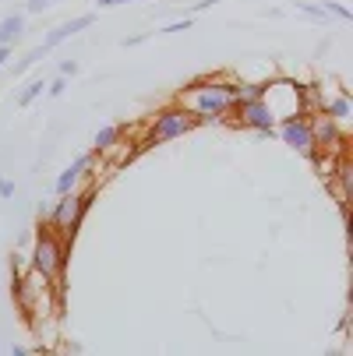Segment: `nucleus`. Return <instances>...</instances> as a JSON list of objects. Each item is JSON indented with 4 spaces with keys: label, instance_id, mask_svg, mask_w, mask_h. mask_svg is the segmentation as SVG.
I'll return each mask as SVG.
<instances>
[{
    "label": "nucleus",
    "instance_id": "obj_1",
    "mask_svg": "<svg viewBox=\"0 0 353 356\" xmlns=\"http://www.w3.org/2000/svg\"><path fill=\"white\" fill-rule=\"evenodd\" d=\"M191 117L198 120H205V124H226L233 127V106H237V99H233V85L223 81V78H198L194 85H187L180 92V103Z\"/></svg>",
    "mask_w": 353,
    "mask_h": 356
},
{
    "label": "nucleus",
    "instance_id": "obj_2",
    "mask_svg": "<svg viewBox=\"0 0 353 356\" xmlns=\"http://www.w3.org/2000/svg\"><path fill=\"white\" fill-rule=\"evenodd\" d=\"M61 201L54 209L46 212V226L49 229H57L68 243L74 240V233H78V226L85 222V212H88V205H92V197H95V187H85V191H68V194H57Z\"/></svg>",
    "mask_w": 353,
    "mask_h": 356
},
{
    "label": "nucleus",
    "instance_id": "obj_3",
    "mask_svg": "<svg viewBox=\"0 0 353 356\" xmlns=\"http://www.w3.org/2000/svg\"><path fill=\"white\" fill-rule=\"evenodd\" d=\"M64 265H68V240H64L57 229H49V226L39 229L29 268H36L39 275H46L49 282L61 289V282H64Z\"/></svg>",
    "mask_w": 353,
    "mask_h": 356
},
{
    "label": "nucleus",
    "instance_id": "obj_4",
    "mask_svg": "<svg viewBox=\"0 0 353 356\" xmlns=\"http://www.w3.org/2000/svg\"><path fill=\"white\" fill-rule=\"evenodd\" d=\"M262 103L272 110L276 124L279 120H290L297 113H304V85H297L290 78H272V81H262Z\"/></svg>",
    "mask_w": 353,
    "mask_h": 356
},
{
    "label": "nucleus",
    "instance_id": "obj_5",
    "mask_svg": "<svg viewBox=\"0 0 353 356\" xmlns=\"http://www.w3.org/2000/svg\"><path fill=\"white\" fill-rule=\"evenodd\" d=\"M198 127V117H191L184 106H170V110H163L156 120H152V127H148V145H159V141H173V138H184L187 131H194Z\"/></svg>",
    "mask_w": 353,
    "mask_h": 356
},
{
    "label": "nucleus",
    "instance_id": "obj_6",
    "mask_svg": "<svg viewBox=\"0 0 353 356\" xmlns=\"http://www.w3.org/2000/svg\"><path fill=\"white\" fill-rule=\"evenodd\" d=\"M276 134L297 152V156H304V159H315V156H318V145H315L308 113H297V117H290V120H279V124H276Z\"/></svg>",
    "mask_w": 353,
    "mask_h": 356
},
{
    "label": "nucleus",
    "instance_id": "obj_7",
    "mask_svg": "<svg viewBox=\"0 0 353 356\" xmlns=\"http://www.w3.org/2000/svg\"><path fill=\"white\" fill-rule=\"evenodd\" d=\"M308 120H311V134H315L318 152H332V156H343V148H346V131H343V124L332 120V117L322 113V110L308 113Z\"/></svg>",
    "mask_w": 353,
    "mask_h": 356
},
{
    "label": "nucleus",
    "instance_id": "obj_8",
    "mask_svg": "<svg viewBox=\"0 0 353 356\" xmlns=\"http://www.w3.org/2000/svg\"><path fill=\"white\" fill-rule=\"evenodd\" d=\"M99 159V152H85V156H78L57 180H54V194H68V191H74L78 184H81V177L92 170V163Z\"/></svg>",
    "mask_w": 353,
    "mask_h": 356
},
{
    "label": "nucleus",
    "instance_id": "obj_9",
    "mask_svg": "<svg viewBox=\"0 0 353 356\" xmlns=\"http://www.w3.org/2000/svg\"><path fill=\"white\" fill-rule=\"evenodd\" d=\"M95 25V15H81V18H71V22H61V25H54L46 32V49H57V46H64L71 35H78V32H85V29H92Z\"/></svg>",
    "mask_w": 353,
    "mask_h": 356
},
{
    "label": "nucleus",
    "instance_id": "obj_10",
    "mask_svg": "<svg viewBox=\"0 0 353 356\" xmlns=\"http://www.w3.org/2000/svg\"><path fill=\"white\" fill-rule=\"evenodd\" d=\"M322 113H329L332 120L346 124V120L353 117V103H350V95H346V92H336L332 99H322Z\"/></svg>",
    "mask_w": 353,
    "mask_h": 356
},
{
    "label": "nucleus",
    "instance_id": "obj_11",
    "mask_svg": "<svg viewBox=\"0 0 353 356\" xmlns=\"http://www.w3.org/2000/svg\"><path fill=\"white\" fill-rule=\"evenodd\" d=\"M25 15H8L0 18V46H15L22 35H25Z\"/></svg>",
    "mask_w": 353,
    "mask_h": 356
},
{
    "label": "nucleus",
    "instance_id": "obj_12",
    "mask_svg": "<svg viewBox=\"0 0 353 356\" xmlns=\"http://www.w3.org/2000/svg\"><path fill=\"white\" fill-rule=\"evenodd\" d=\"M120 138H124V124H110V127H103V131L95 134V152L103 156V152H110Z\"/></svg>",
    "mask_w": 353,
    "mask_h": 356
},
{
    "label": "nucleus",
    "instance_id": "obj_13",
    "mask_svg": "<svg viewBox=\"0 0 353 356\" xmlns=\"http://www.w3.org/2000/svg\"><path fill=\"white\" fill-rule=\"evenodd\" d=\"M233 99H237V103L262 99V81H233Z\"/></svg>",
    "mask_w": 353,
    "mask_h": 356
},
{
    "label": "nucleus",
    "instance_id": "obj_14",
    "mask_svg": "<svg viewBox=\"0 0 353 356\" xmlns=\"http://www.w3.org/2000/svg\"><path fill=\"white\" fill-rule=\"evenodd\" d=\"M42 92H46V78H32V81L18 92V106H32Z\"/></svg>",
    "mask_w": 353,
    "mask_h": 356
},
{
    "label": "nucleus",
    "instance_id": "obj_15",
    "mask_svg": "<svg viewBox=\"0 0 353 356\" xmlns=\"http://www.w3.org/2000/svg\"><path fill=\"white\" fill-rule=\"evenodd\" d=\"M46 54H49V49H46V46H42V42H39V46H36V49H29V54H25V57H22V60H18V64H15V67H11V74H25V71H29V67H32V64H39V60H42V57H46Z\"/></svg>",
    "mask_w": 353,
    "mask_h": 356
},
{
    "label": "nucleus",
    "instance_id": "obj_16",
    "mask_svg": "<svg viewBox=\"0 0 353 356\" xmlns=\"http://www.w3.org/2000/svg\"><path fill=\"white\" fill-rule=\"evenodd\" d=\"M322 8H325V15H329V18H339V22H353V11H350L346 4H339V0H325Z\"/></svg>",
    "mask_w": 353,
    "mask_h": 356
},
{
    "label": "nucleus",
    "instance_id": "obj_17",
    "mask_svg": "<svg viewBox=\"0 0 353 356\" xmlns=\"http://www.w3.org/2000/svg\"><path fill=\"white\" fill-rule=\"evenodd\" d=\"M194 25V15H187V18H180V22H170V25H163V35H177V32H187Z\"/></svg>",
    "mask_w": 353,
    "mask_h": 356
},
{
    "label": "nucleus",
    "instance_id": "obj_18",
    "mask_svg": "<svg viewBox=\"0 0 353 356\" xmlns=\"http://www.w3.org/2000/svg\"><path fill=\"white\" fill-rule=\"evenodd\" d=\"M54 4H64V0H29V4H25V11H29V15H42V11H49V8H54Z\"/></svg>",
    "mask_w": 353,
    "mask_h": 356
},
{
    "label": "nucleus",
    "instance_id": "obj_19",
    "mask_svg": "<svg viewBox=\"0 0 353 356\" xmlns=\"http://www.w3.org/2000/svg\"><path fill=\"white\" fill-rule=\"evenodd\" d=\"M64 88H68V78H64V74H57V78H49V81H46V92H49V99L64 95Z\"/></svg>",
    "mask_w": 353,
    "mask_h": 356
},
{
    "label": "nucleus",
    "instance_id": "obj_20",
    "mask_svg": "<svg viewBox=\"0 0 353 356\" xmlns=\"http://www.w3.org/2000/svg\"><path fill=\"white\" fill-rule=\"evenodd\" d=\"M57 74H64V78H74V74H78V64H74V60H61V64H57Z\"/></svg>",
    "mask_w": 353,
    "mask_h": 356
},
{
    "label": "nucleus",
    "instance_id": "obj_21",
    "mask_svg": "<svg viewBox=\"0 0 353 356\" xmlns=\"http://www.w3.org/2000/svg\"><path fill=\"white\" fill-rule=\"evenodd\" d=\"M0 197H4V201H11V197H15V184H11L8 177H0Z\"/></svg>",
    "mask_w": 353,
    "mask_h": 356
},
{
    "label": "nucleus",
    "instance_id": "obj_22",
    "mask_svg": "<svg viewBox=\"0 0 353 356\" xmlns=\"http://www.w3.org/2000/svg\"><path fill=\"white\" fill-rule=\"evenodd\" d=\"M216 4H223V0H198V4H191V15H198V11H209V8H216Z\"/></svg>",
    "mask_w": 353,
    "mask_h": 356
},
{
    "label": "nucleus",
    "instance_id": "obj_23",
    "mask_svg": "<svg viewBox=\"0 0 353 356\" xmlns=\"http://www.w3.org/2000/svg\"><path fill=\"white\" fill-rule=\"evenodd\" d=\"M117 4H134V0H95V8H117Z\"/></svg>",
    "mask_w": 353,
    "mask_h": 356
},
{
    "label": "nucleus",
    "instance_id": "obj_24",
    "mask_svg": "<svg viewBox=\"0 0 353 356\" xmlns=\"http://www.w3.org/2000/svg\"><path fill=\"white\" fill-rule=\"evenodd\" d=\"M11 64V46H0V67Z\"/></svg>",
    "mask_w": 353,
    "mask_h": 356
},
{
    "label": "nucleus",
    "instance_id": "obj_25",
    "mask_svg": "<svg viewBox=\"0 0 353 356\" xmlns=\"http://www.w3.org/2000/svg\"><path fill=\"white\" fill-rule=\"evenodd\" d=\"M138 42H145V35H127V39H120V46H138Z\"/></svg>",
    "mask_w": 353,
    "mask_h": 356
},
{
    "label": "nucleus",
    "instance_id": "obj_26",
    "mask_svg": "<svg viewBox=\"0 0 353 356\" xmlns=\"http://www.w3.org/2000/svg\"><path fill=\"white\" fill-rule=\"evenodd\" d=\"M0 353H4V349H0Z\"/></svg>",
    "mask_w": 353,
    "mask_h": 356
}]
</instances>
